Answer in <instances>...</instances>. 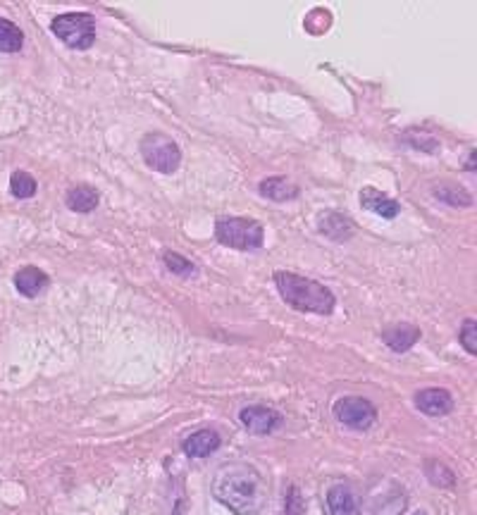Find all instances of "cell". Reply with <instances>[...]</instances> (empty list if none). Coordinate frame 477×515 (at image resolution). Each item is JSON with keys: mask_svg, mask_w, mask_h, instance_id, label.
<instances>
[{"mask_svg": "<svg viewBox=\"0 0 477 515\" xmlns=\"http://www.w3.org/2000/svg\"><path fill=\"white\" fill-rule=\"evenodd\" d=\"M220 449V434L215 429H198L184 441V453L189 458H205Z\"/></svg>", "mask_w": 477, "mask_h": 515, "instance_id": "cell-10", "label": "cell"}, {"mask_svg": "<svg viewBox=\"0 0 477 515\" xmlns=\"http://www.w3.org/2000/svg\"><path fill=\"white\" fill-rule=\"evenodd\" d=\"M212 496L232 513L253 515L265 503V484L249 463H227L212 477Z\"/></svg>", "mask_w": 477, "mask_h": 515, "instance_id": "cell-1", "label": "cell"}, {"mask_svg": "<svg viewBox=\"0 0 477 515\" xmlns=\"http://www.w3.org/2000/svg\"><path fill=\"white\" fill-rule=\"evenodd\" d=\"M260 193L270 200L284 203V200H294L299 196V187L294 182H289L286 177H270L260 182Z\"/></svg>", "mask_w": 477, "mask_h": 515, "instance_id": "cell-16", "label": "cell"}, {"mask_svg": "<svg viewBox=\"0 0 477 515\" xmlns=\"http://www.w3.org/2000/svg\"><path fill=\"white\" fill-rule=\"evenodd\" d=\"M320 232H322L324 237L334 239V241H346V239L353 237L356 227H353V222L349 217L339 215V212H324V215L320 217Z\"/></svg>", "mask_w": 477, "mask_h": 515, "instance_id": "cell-13", "label": "cell"}, {"mask_svg": "<svg viewBox=\"0 0 477 515\" xmlns=\"http://www.w3.org/2000/svg\"><path fill=\"white\" fill-rule=\"evenodd\" d=\"M24 43V33L10 19L0 17V53H17Z\"/></svg>", "mask_w": 477, "mask_h": 515, "instance_id": "cell-17", "label": "cell"}, {"mask_svg": "<svg viewBox=\"0 0 477 515\" xmlns=\"http://www.w3.org/2000/svg\"><path fill=\"white\" fill-rule=\"evenodd\" d=\"M141 155L143 162L155 172H162V175H172L177 172V167L182 165V150L179 145L172 141L165 134H146L141 138Z\"/></svg>", "mask_w": 477, "mask_h": 515, "instance_id": "cell-5", "label": "cell"}, {"mask_svg": "<svg viewBox=\"0 0 477 515\" xmlns=\"http://www.w3.org/2000/svg\"><path fill=\"white\" fill-rule=\"evenodd\" d=\"M461 344H463V349L468 351V354H477V322L473 320V317H468V320L463 322V327H461Z\"/></svg>", "mask_w": 477, "mask_h": 515, "instance_id": "cell-22", "label": "cell"}, {"mask_svg": "<svg viewBox=\"0 0 477 515\" xmlns=\"http://www.w3.org/2000/svg\"><path fill=\"white\" fill-rule=\"evenodd\" d=\"M361 205L366 210H373L375 215L389 217V220L401 212V205H398L394 198H389L386 193H382V191H377V189H373V187H366L361 191Z\"/></svg>", "mask_w": 477, "mask_h": 515, "instance_id": "cell-11", "label": "cell"}, {"mask_svg": "<svg viewBox=\"0 0 477 515\" xmlns=\"http://www.w3.org/2000/svg\"><path fill=\"white\" fill-rule=\"evenodd\" d=\"M100 196L95 191L93 187H88V184H77V187H72L70 191L65 196V203L70 210L75 212H91L95 210V205H98Z\"/></svg>", "mask_w": 477, "mask_h": 515, "instance_id": "cell-15", "label": "cell"}, {"mask_svg": "<svg viewBox=\"0 0 477 515\" xmlns=\"http://www.w3.org/2000/svg\"><path fill=\"white\" fill-rule=\"evenodd\" d=\"M332 411H334V418L351 429H368V427H373L375 420H377L375 406L368 399H363V396H344V399H339L334 403Z\"/></svg>", "mask_w": 477, "mask_h": 515, "instance_id": "cell-6", "label": "cell"}, {"mask_svg": "<svg viewBox=\"0 0 477 515\" xmlns=\"http://www.w3.org/2000/svg\"><path fill=\"white\" fill-rule=\"evenodd\" d=\"M420 515H423V513H420Z\"/></svg>", "mask_w": 477, "mask_h": 515, "instance_id": "cell-23", "label": "cell"}, {"mask_svg": "<svg viewBox=\"0 0 477 515\" xmlns=\"http://www.w3.org/2000/svg\"><path fill=\"white\" fill-rule=\"evenodd\" d=\"M382 339L386 341V346L391 351L403 354V351H408L420 339V329L413 327V324H391V327H386L382 332Z\"/></svg>", "mask_w": 477, "mask_h": 515, "instance_id": "cell-12", "label": "cell"}, {"mask_svg": "<svg viewBox=\"0 0 477 515\" xmlns=\"http://www.w3.org/2000/svg\"><path fill=\"white\" fill-rule=\"evenodd\" d=\"M215 237L222 246L237 251H256L263 246L265 229L251 217H220L215 222Z\"/></svg>", "mask_w": 477, "mask_h": 515, "instance_id": "cell-3", "label": "cell"}, {"mask_svg": "<svg viewBox=\"0 0 477 515\" xmlns=\"http://www.w3.org/2000/svg\"><path fill=\"white\" fill-rule=\"evenodd\" d=\"M10 191L17 198H31L33 193H36V179H33L29 172H15L13 177H10Z\"/></svg>", "mask_w": 477, "mask_h": 515, "instance_id": "cell-19", "label": "cell"}, {"mask_svg": "<svg viewBox=\"0 0 477 515\" xmlns=\"http://www.w3.org/2000/svg\"><path fill=\"white\" fill-rule=\"evenodd\" d=\"M428 477H430V482L437 486L453 484V473L446 466H441L439 461H428Z\"/></svg>", "mask_w": 477, "mask_h": 515, "instance_id": "cell-21", "label": "cell"}, {"mask_svg": "<svg viewBox=\"0 0 477 515\" xmlns=\"http://www.w3.org/2000/svg\"><path fill=\"white\" fill-rule=\"evenodd\" d=\"M239 420L251 434H270L282 425V415L267 406H249L239 413Z\"/></svg>", "mask_w": 477, "mask_h": 515, "instance_id": "cell-7", "label": "cell"}, {"mask_svg": "<svg viewBox=\"0 0 477 515\" xmlns=\"http://www.w3.org/2000/svg\"><path fill=\"white\" fill-rule=\"evenodd\" d=\"M162 260H165L167 270L179 274V277H194V274H196V265H194V262L187 260V258L179 255V253H170V251H167V253L162 255Z\"/></svg>", "mask_w": 477, "mask_h": 515, "instance_id": "cell-20", "label": "cell"}, {"mask_svg": "<svg viewBox=\"0 0 477 515\" xmlns=\"http://www.w3.org/2000/svg\"><path fill=\"white\" fill-rule=\"evenodd\" d=\"M435 196L448 205H456V208H468V205H473L470 193L465 191V189L456 187V184H441V187L435 189Z\"/></svg>", "mask_w": 477, "mask_h": 515, "instance_id": "cell-18", "label": "cell"}, {"mask_svg": "<svg viewBox=\"0 0 477 515\" xmlns=\"http://www.w3.org/2000/svg\"><path fill=\"white\" fill-rule=\"evenodd\" d=\"M50 29L65 46L77 50L91 48L95 41V22L88 13H67L55 17Z\"/></svg>", "mask_w": 477, "mask_h": 515, "instance_id": "cell-4", "label": "cell"}, {"mask_svg": "<svg viewBox=\"0 0 477 515\" xmlns=\"http://www.w3.org/2000/svg\"><path fill=\"white\" fill-rule=\"evenodd\" d=\"M279 296L286 301V306L296 308L301 312H315V315H329L336 306L334 294L324 284L315 279L301 277L294 272H277L274 274Z\"/></svg>", "mask_w": 477, "mask_h": 515, "instance_id": "cell-2", "label": "cell"}, {"mask_svg": "<svg viewBox=\"0 0 477 515\" xmlns=\"http://www.w3.org/2000/svg\"><path fill=\"white\" fill-rule=\"evenodd\" d=\"M415 406H418V411H423L425 415L441 418V415H446V413H451L453 399L446 389H423L415 394Z\"/></svg>", "mask_w": 477, "mask_h": 515, "instance_id": "cell-8", "label": "cell"}, {"mask_svg": "<svg viewBox=\"0 0 477 515\" xmlns=\"http://www.w3.org/2000/svg\"><path fill=\"white\" fill-rule=\"evenodd\" d=\"M46 287H48V274L33 265L22 267V270L15 274V289L19 291L22 296H26V299H36L38 294L46 291Z\"/></svg>", "mask_w": 477, "mask_h": 515, "instance_id": "cell-9", "label": "cell"}, {"mask_svg": "<svg viewBox=\"0 0 477 515\" xmlns=\"http://www.w3.org/2000/svg\"><path fill=\"white\" fill-rule=\"evenodd\" d=\"M327 511L329 515H358L356 496L349 486L336 484L327 491Z\"/></svg>", "mask_w": 477, "mask_h": 515, "instance_id": "cell-14", "label": "cell"}]
</instances>
